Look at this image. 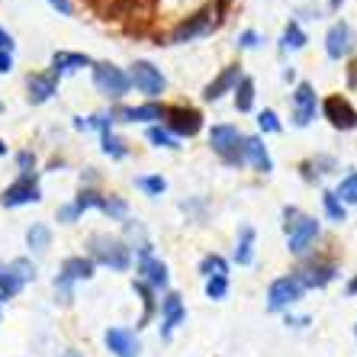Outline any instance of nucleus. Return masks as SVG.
<instances>
[{
  "mask_svg": "<svg viewBox=\"0 0 357 357\" xmlns=\"http://www.w3.org/2000/svg\"><path fill=\"white\" fill-rule=\"evenodd\" d=\"M87 251H91L87 258L93 264H103L109 271H129V264H132V248L123 238H113V235H91Z\"/></svg>",
  "mask_w": 357,
  "mask_h": 357,
  "instance_id": "obj_1",
  "label": "nucleus"
},
{
  "mask_svg": "<svg viewBox=\"0 0 357 357\" xmlns=\"http://www.w3.org/2000/svg\"><path fill=\"white\" fill-rule=\"evenodd\" d=\"M209 145H213V151H216L225 165H232V167L245 165V135L235 126H213Z\"/></svg>",
  "mask_w": 357,
  "mask_h": 357,
  "instance_id": "obj_2",
  "label": "nucleus"
},
{
  "mask_svg": "<svg viewBox=\"0 0 357 357\" xmlns=\"http://www.w3.org/2000/svg\"><path fill=\"white\" fill-rule=\"evenodd\" d=\"M93 87H97L103 97L109 100H123L126 93H129V87H132V81H129V75H126L123 68L109 65V61H93Z\"/></svg>",
  "mask_w": 357,
  "mask_h": 357,
  "instance_id": "obj_3",
  "label": "nucleus"
},
{
  "mask_svg": "<svg viewBox=\"0 0 357 357\" xmlns=\"http://www.w3.org/2000/svg\"><path fill=\"white\" fill-rule=\"evenodd\" d=\"M216 17H219V13L213 7L197 10L193 17H187L183 23H177L174 29H171V45H183V42H193V39H199V36L213 33V29H216V23H219Z\"/></svg>",
  "mask_w": 357,
  "mask_h": 357,
  "instance_id": "obj_4",
  "label": "nucleus"
},
{
  "mask_svg": "<svg viewBox=\"0 0 357 357\" xmlns=\"http://www.w3.org/2000/svg\"><path fill=\"white\" fill-rule=\"evenodd\" d=\"M71 206H75L77 216H81V213H87V209H103L109 219H126V213H129V203H126V199H119V197H103V193L87 190V187L77 193Z\"/></svg>",
  "mask_w": 357,
  "mask_h": 357,
  "instance_id": "obj_5",
  "label": "nucleus"
},
{
  "mask_svg": "<svg viewBox=\"0 0 357 357\" xmlns=\"http://www.w3.org/2000/svg\"><path fill=\"white\" fill-rule=\"evenodd\" d=\"M93 261L84 258V255H75V258H68L65 264H61V274L59 280H55V290H59V296L65 299V303H71V287H75L77 280H91L93 277Z\"/></svg>",
  "mask_w": 357,
  "mask_h": 357,
  "instance_id": "obj_6",
  "label": "nucleus"
},
{
  "mask_svg": "<svg viewBox=\"0 0 357 357\" xmlns=\"http://www.w3.org/2000/svg\"><path fill=\"white\" fill-rule=\"evenodd\" d=\"M303 293H306V287L293 274L277 277V280L271 283V290H267V309H271V312H283V309H290L293 303H299Z\"/></svg>",
  "mask_w": 357,
  "mask_h": 357,
  "instance_id": "obj_7",
  "label": "nucleus"
},
{
  "mask_svg": "<svg viewBox=\"0 0 357 357\" xmlns=\"http://www.w3.org/2000/svg\"><path fill=\"white\" fill-rule=\"evenodd\" d=\"M165 129L171 135H181V139H190V135H197L199 129H203V113L193 107H167L165 113Z\"/></svg>",
  "mask_w": 357,
  "mask_h": 357,
  "instance_id": "obj_8",
  "label": "nucleus"
},
{
  "mask_svg": "<svg viewBox=\"0 0 357 357\" xmlns=\"http://www.w3.org/2000/svg\"><path fill=\"white\" fill-rule=\"evenodd\" d=\"M129 81H132L149 100L161 97V93H165V84H167L165 75H161V71L151 65V61H135L132 71H129Z\"/></svg>",
  "mask_w": 357,
  "mask_h": 357,
  "instance_id": "obj_9",
  "label": "nucleus"
},
{
  "mask_svg": "<svg viewBox=\"0 0 357 357\" xmlns=\"http://www.w3.org/2000/svg\"><path fill=\"white\" fill-rule=\"evenodd\" d=\"M42 199V190H39V177L36 174H23L20 181H13L3 190V197H0V203L3 206H26V203H39Z\"/></svg>",
  "mask_w": 357,
  "mask_h": 357,
  "instance_id": "obj_10",
  "label": "nucleus"
},
{
  "mask_svg": "<svg viewBox=\"0 0 357 357\" xmlns=\"http://www.w3.org/2000/svg\"><path fill=\"white\" fill-rule=\"evenodd\" d=\"M299 283L303 287H312V290H322V287H328V283L338 277V267H335V261H306V264H299L296 274Z\"/></svg>",
  "mask_w": 357,
  "mask_h": 357,
  "instance_id": "obj_11",
  "label": "nucleus"
},
{
  "mask_svg": "<svg viewBox=\"0 0 357 357\" xmlns=\"http://www.w3.org/2000/svg\"><path fill=\"white\" fill-rule=\"evenodd\" d=\"M316 109H319V97H316V87L309 81H299L296 84V93H293V123L303 129L316 119Z\"/></svg>",
  "mask_w": 357,
  "mask_h": 357,
  "instance_id": "obj_12",
  "label": "nucleus"
},
{
  "mask_svg": "<svg viewBox=\"0 0 357 357\" xmlns=\"http://www.w3.org/2000/svg\"><path fill=\"white\" fill-rule=\"evenodd\" d=\"M322 113H325V119L335 126V129H341V132H351V129H357V109L351 107V100H344V97H328L322 103Z\"/></svg>",
  "mask_w": 357,
  "mask_h": 357,
  "instance_id": "obj_13",
  "label": "nucleus"
},
{
  "mask_svg": "<svg viewBox=\"0 0 357 357\" xmlns=\"http://www.w3.org/2000/svg\"><path fill=\"white\" fill-rule=\"evenodd\" d=\"M103 344H107V351L113 357H139L142 354L139 335H135L132 328H107Z\"/></svg>",
  "mask_w": 357,
  "mask_h": 357,
  "instance_id": "obj_14",
  "label": "nucleus"
},
{
  "mask_svg": "<svg viewBox=\"0 0 357 357\" xmlns=\"http://www.w3.org/2000/svg\"><path fill=\"white\" fill-rule=\"evenodd\" d=\"M167 107L165 103H142V107H116L109 113V119H119V123H158L165 119Z\"/></svg>",
  "mask_w": 357,
  "mask_h": 357,
  "instance_id": "obj_15",
  "label": "nucleus"
},
{
  "mask_svg": "<svg viewBox=\"0 0 357 357\" xmlns=\"http://www.w3.org/2000/svg\"><path fill=\"white\" fill-rule=\"evenodd\" d=\"M139 274H142L139 280L149 283V287H158V290L167 287V267L151 255V245H142L139 248Z\"/></svg>",
  "mask_w": 357,
  "mask_h": 357,
  "instance_id": "obj_16",
  "label": "nucleus"
},
{
  "mask_svg": "<svg viewBox=\"0 0 357 357\" xmlns=\"http://www.w3.org/2000/svg\"><path fill=\"white\" fill-rule=\"evenodd\" d=\"M187 319V309H183V299L177 296V293H167L165 299H161V338L171 341V335H174V328Z\"/></svg>",
  "mask_w": 357,
  "mask_h": 357,
  "instance_id": "obj_17",
  "label": "nucleus"
},
{
  "mask_svg": "<svg viewBox=\"0 0 357 357\" xmlns=\"http://www.w3.org/2000/svg\"><path fill=\"white\" fill-rule=\"evenodd\" d=\"M351 49H354V33L344 20H338L325 36V52H328V59H344L351 55Z\"/></svg>",
  "mask_w": 357,
  "mask_h": 357,
  "instance_id": "obj_18",
  "label": "nucleus"
},
{
  "mask_svg": "<svg viewBox=\"0 0 357 357\" xmlns=\"http://www.w3.org/2000/svg\"><path fill=\"white\" fill-rule=\"evenodd\" d=\"M287 238H290L293 255H303V251H309V245L319 238V222L312 216H299V222L287 232Z\"/></svg>",
  "mask_w": 357,
  "mask_h": 357,
  "instance_id": "obj_19",
  "label": "nucleus"
},
{
  "mask_svg": "<svg viewBox=\"0 0 357 357\" xmlns=\"http://www.w3.org/2000/svg\"><path fill=\"white\" fill-rule=\"evenodd\" d=\"M241 81V65H225L222 71L216 75V81L206 84V91H203V100H209V103H216L222 93L235 91V84Z\"/></svg>",
  "mask_w": 357,
  "mask_h": 357,
  "instance_id": "obj_20",
  "label": "nucleus"
},
{
  "mask_svg": "<svg viewBox=\"0 0 357 357\" xmlns=\"http://www.w3.org/2000/svg\"><path fill=\"white\" fill-rule=\"evenodd\" d=\"M29 103H49L55 93H59V75H52V71H45V75H29Z\"/></svg>",
  "mask_w": 357,
  "mask_h": 357,
  "instance_id": "obj_21",
  "label": "nucleus"
},
{
  "mask_svg": "<svg viewBox=\"0 0 357 357\" xmlns=\"http://www.w3.org/2000/svg\"><path fill=\"white\" fill-rule=\"evenodd\" d=\"M245 161H251L255 171H261V174L274 171V161L267 155V145L258 139V135H248V139H245Z\"/></svg>",
  "mask_w": 357,
  "mask_h": 357,
  "instance_id": "obj_22",
  "label": "nucleus"
},
{
  "mask_svg": "<svg viewBox=\"0 0 357 357\" xmlns=\"http://www.w3.org/2000/svg\"><path fill=\"white\" fill-rule=\"evenodd\" d=\"M93 61L81 52H55L52 55V75H65V71H77V68H91Z\"/></svg>",
  "mask_w": 357,
  "mask_h": 357,
  "instance_id": "obj_23",
  "label": "nucleus"
},
{
  "mask_svg": "<svg viewBox=\"0 0 357 357\" xmlns=\"http://www.w3.org/2000/svg\"><path fill=\"white\" fill-rule=\"evenodd\" d=\"M132 290H135V296L142 299V309H145L135 328H145V325L155 319V312H158V299H155V290H151L149 283H142V280H132Z\"/></svg>",
  "mask_w": 357,
  "mask_h": 357,
  "instance_id": "obj_24",
  "label": "nucleus"
},
{
  "mask_svg": "<svg viewBox=\"0 0 357 357\" xmlns=\"http://www.w3.org/2000/svg\"><path fill=\"white\" fill-rule=\"evenodd\" d=\"M255 261V229L251 225H241L238 235V248H235V264H251Z\"/></svg>",
  "mask_w": 357,
  "mask_h": 357,
  "instance_id": "obj_25",
  "label": "nucleus"
},
{
  "mask_svg": "<svg viewBox=\"0 0 357 357\" xmlns=\"http://www.w3.org/2000/svg\"><path fill=\"white\" fill-rule=\"evenodd\" d=\"M251 107H255V81L241 75V81L235 84V109H238V113H248Z\"/></svg>",
  "mask_w": 357,
  "mask_h": 357,
  "instance_id": "obj_26",
  "label": "nucleus"
},
{
  "mask_svg": "<svg viewBox=\"0 0 357 357\" xmlns=\"http://www.w3.org/2000/svg\"><path fill=\"white\" fill-rule=\"evenodd\" d=\"M26 245L33 251H45L52 245V229L45 222H33L29 225V232H26Z\"/></svg>",
  "mask_w": 357,
  "mask_h": 357,
  "instance_id": "obj_27",
  "label": "nucleus"
},
{
  "mask_svg": "<svg viewBox=\"0 0 357 357\" xmlns=\"http://www.w3.org/2000/svg\"><path fill=\"white\" fill-rule=\"evenodd\" d=\"M199 274L213 280V277H229V261L222 255H206V258L199 261Z\"/></svg>",
  "mask_w": 357,
  "mask_h": 357,
  "instance_id": "obj_28",
  "label": "nucleus"
},
{
  "mask_svg": "<svg viewBox=\"0 0 357 357\" xmlns=\"http://www.w3.org/2000/svg\"><path fill=\"white\" fill-rule=\"evenodd\" d=\"M100 142H103V155H109V158H126V155H129L126 142L119 139V135H113V129H103Z\"/></svg>",
  "mask_w": 357,
  "mask_h": 357,
  "instance_id": "obj_29",
  "label": "nucleus"
},
{
  "mask_svg": "<svg viewBox=\"0 0 357 357\" xmlns=\"http://www.w3.org/2000/svg\"><path fill=\"white\" fill-rule=\"evenodd\" d=\"M322 203H325V216L332 219V222H344V219H348V209H344V203L335 197V190H325Z\"/></svg>",
  "mask_w": 357,
  "mask_h": 357,
  "instance_id": "obj_30",
  "label": "nucleus"
},
{
  "mask_svg": "<svg viewBox=\"0 0 357 357\" xmlns=\"http://www.w3.org/2000/svg\"><path fill=\"white\" fill-rule=\"evenodd\" d=\"M20 290H23V283H20L17 277L10 274L7 267L0 264V303H7V299H13Z\"/></svg>",
  "mask_w": 357,
  "mask_h": 357,
  "instance_id": "obj_31",
  "label": "nucleus"
},
{
  "mask_svg": "<svg viewBox=\"0 0 357 357\" xmlns=\"http://www.w3.org/2000/svg\"><path fill=\"white\" fill-rule=\"evenodd\" d=\"M306 33L299 29V23H290L283 29V39H280V49H306Z\"/></svg>",
  "mask_w": 357,
  "mask_h": 357,
  "instance_id": "obj_32",
  "label": "nucleus"
},
{
  "mask_svg": "<svg viewBox=\"0 0 357 357\" xmlns=\"http://www.w3.org/2000/svg\"><path fill=\"white\" fill-rule=\"evenodd\" d=\"M149 142H151V145H158V149H181V145H177V139L167 132L165 126H149Z\"/></svg>",
  "mask_w": 357,
  "mask_h": 357,
  "instance_id": "obj_33",
  "label": "nucleus"
},
{
  "mask_svg": "<svg viewBox=\"0 0 357 357\" xmlns=\"http://www.w3.org/2000/svg\"><path fill=\"white\" fill-rule=\"evenodd\" d=\"M335 197H338L341 203H357V171H351V174L338 183V190H335Z\"/></svg>",
  "mask_w": 357,
  "mask_h": 357,
  "instance_id": "obj_34",
  "label": "nucleus"
},
{
  "mask_svg": "<svg viewBox=\"0 0 357 357\" xmlns=\"http://www.w3.org/2000/svg\"><path fill=\"white\" fill-rule=\"evenodd\" d=\"M7 271H10L13 277H17L20 283H26V280H33V277H36V267H33V261H29V258H17V261H10Z\"/></svg>",
  "mask_w": 357,
  "mask_h": 357,
  "instance_id": "obj_35",
  "label": "nucleus"
},
{
  "mask_svg": "<svg viewBox=\"0 0 357 357\" xmlns=\"http://www.w3.org/2000/svg\"><path fill=\"white\" fill-rule=\"evenodd\" d=\"M135 183H139V187L149 193V197H161V193L167 190V181H165V177H139Z\"/></svg>",
  "mask_w": 357,
  "mask_h": 357,
  "instance_id": "obj_36",
  "label": "nucleus"
},
{
  "mask_svg": "<svg viewBox=\"0 0 357 357\" xmlns=\"http://www.w3.org/2000/svg\"><path fill=\"white\" fill-rule=\"evenodd\" d=\"M258 126H261V132H280V119H277L274 109H261Z\"/></svg>",
  "mask_w": 357,
  "mask_h": 357,
  "instance_id": "obj_37",
  "label": "nucleus"
},
{
  "mask_svg": "<svg viewBox=\"0 0 357 357\" xmlns=\"http://www.w3.org/2000/svg\"><path fill=\"white\" fill-rule=\"evenodd\" d=\"M225 293H229V277H213V280H206V296L209 299H222Z\"/></svg>",
  "mask_w": 357,
  "mask_h": 357,
  "instance_id": "obj_38",
  "label": "nucleus"
},
{
  "mask_svg": "<svg viewBox=\"0 0 357 357\" xmlns=\"http://www.w3.org/2000/svg\"><path fill=\"white\" fill-rule=\"evenodd\" d=\"M17 165H20V171H23V174H33L36 155H33V151H20V155H17Z\"/></svg>",
  "mask_w": 357,
  "mask_h": 357,
  "instance_id": "obj_39",
  "label": "nucleus"
},
{
  "mask_svg": "<svg viewBox=\"0 0 357 357\" xmlns=\"http://www.w3.org/2000/svg\"><path fill=\"white\" fill-rule=\"evenodd\" d=\"M258 42H261V36L255 33V29H245V33L238 36V49H255Z\"/></svg>",
  "mask_w": 357,
  "mask_h": 357,
  "instance_id": "obj_40",
  "label": "nucleus"
},
{
  "mask_svg": "<svg viewBox=\"0 0 357 357\" xmlns=\"http://www.w3.org/2000/svg\"><path fill=\"white\" fill-rule=\"evenodd\" d=\"M296 222H299V209L296 206H287V209H283V232H290Z\"/></svg>",
  "mask_w": 357,
  "mask_h": 357,
  "instance_id": "obj_41",
  "label": "nucleus"
},
{
  "mask_svg": "<svg viewBox=\"0 0 357 357\" xmlns=\"http://www.w3.org/2000/svg\"><path fill=\"white\" fill-rule=\"evenodd\" d=\"M49 3L59 10L61 17H71V13H75V3H71V0H49Z\"/></svg>",
  "mask_w": 357,
  "mask_h": 357,
  "instance_id": "obj_42",
  "label": "nucleus"
},
{
  "mask_svg": "<svg viewBox=\"0 0 357 357\" xmlns=\"http://www.w3.org/2000/svg\"><path fill=\"white\" fill-rule=\"evenodd\" d=\"M0 52H13V36L0 26Z\"/></svg>",
  "mask_w": 357,
  "mask_h": 357,
  "instance_id": "obj_43",
  "label": "nucleus"
},
{
  "mask_svg": "<svg viewBox=\"0 0 357 357\" xmlns=\"http://www.w3.org/2000/svg\"><path fill=\"white\" fill-rule=\"evenodd\" d=\"M13 68V52H0V75H7Z\"/></svg>",
  "mask_w": 357,
  "mask_h": 357,
  "instance_id": "obj_44",
  "label": "nucleus"
},
{
  "mask_svg": "<svg viewBox=\"0 0 357 357\" xmlns=\"http://www.w3.org/2000/svg\"><path fill=\"white\" fill-rule=\"evenodd\" d=\"M348 87H351V91L357 87V59L348 65Z\"/></svg>",
  "mask_w": 357,
  "mask_h": 357,
  "instance_id": "obj_45",
  "label": "nucleus"
},
{
  "mask_svg": "<svg viewBox=\"0 0 357 357\" xmlns=\"http://www.w3.org/2000/svg\"><path fill=\"white\" fill-rule=\"evenodd\" d=\"M232 7V0H216V13H222V10Z\"/></svg>",
  "mask_w": 357,
  "mask_h": 357,
  "instance_id": "obj_46",
  "label": "nucleus"
},
{
  "mask_svg": "<svg viewBox=\"0 0 357 357\" xmlns=\"http://www.w3.org/2000/svg\"><path fill=\"white\" fill-rule=\"evenodd\" d=\"M59 357H81V351H61Z\"/></svg>",
  "mask_w": 357,
  "mask_h": 357,
  "instance_id": "obj_47",
  "label": "nucleus"
},
{
  "mask_svg": "<svg viewBox=\"0 0 357 357\" xmlns=\"http://www.w3.org/2000/svg\"><path fill=\"white\" fill-rule=\"evenodd\" d=\"M348 293H351V296H354V293H357V277H354V280L348 283Z\"/></svg>",
  "mask_w": 357,
  "mask_h": 357,
  "instance_id": "obj_48",
  "label": "nucleus"
},
{
  "mask_svg": "<svg viewBox=\"0 0 357 357\" xmlns=\"http://www.w3.org/2000/svg\"><path fill=\"white\" fill-rule=\"evenodd\" d=\"M341 3H344V0H328V7L332 10H341Z\"/></svg>",
  "mask_w": 357,
  "mask_h": 357,
  "instance_id": "obj_49",
  "label": "nucleus"
},
{
  "mask_svg": "<svg viewBox=\"0 0 357 357\" xmlns=\"http://www.w3.org/2000/svg\"><path fill=\"white\" fill-rule=\"evenodd\" d=\"M3 155H7V142L0 139V158H3Z\"/></svg>",
  "mask_w": 357,
  "mask_h": 357,
  "instance_id": "obj_50",
  "label": "nucleus"
},
{
  "mask_svg": "<svg viewBox=\"0 0 357 357\" xmlns=\"http://www.w3.org/2000/svg\"><path fill=\"white\" fill-rule=\"evenodd\" d=\"M354 335H357V325H354Z\"/></svg>",
  "mask_w": 357,
  "mask_h": 357,
  "instance_id": "obj_51",
  "label": "nucleus"
}]
</instances>
